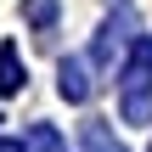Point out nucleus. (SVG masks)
<instances>
[{
	"mask_svg": "<svg viewBox=\"0 0 152 152\" xmlns=\"http://www.w3.org/2000/svg\"><path fill=\"white\" fill-rule=\"evenodd\" d=\"M130 34H135V11H130V6H118V11L102 23V34H96V51H90V56H96V62H113V51H118V45H130Z\"/></svg>",
	"mask_w": 152,
	"mask_h": 152,
	"instance_id": "obj_1",
	"label": "nucleus"
},
{
	"mask_svg": "<svg viewBox=\"0 0 152 152\" xmlns=\"http://www.w3.org/2000/svg\"><path fill=\"white\" fill-rule=\"evenodd\" d=\"M56 90H62V102H90V90H96V85H90V68H85L79 56H68V62H62Z\"/></svg>",
	"mask_w": 152,
	"mask_h": 152,
	"instance_id": "obj_2",
	"label": "nucleus"
},
{
	"mask_svg": "<svg viewBox=\"0 0 152 152\" xmlns=\"http://www.w3.org/2000/svg\"><path fill=\"white\" fill-rule=\"evenodd\" d=\"M79 141H85V152H124L102 118H85V124H79Z\"/></svg>",
	"mask_w": 152,
	"mask_h": 152,
	"instance_id": "obj_3",
	"label": "nucleus"
},
{
	"mask_svg": "<svg viewBox=\"0 0 152 152\" xmlns=\"http://www.w3.org/2000/svg\"><path fill=\"white\" fill-rule=\"evenodd\" d=\"M23 90V62H17V45H0V96H17Z\"/></svg>",
	"mask_w": 152,
	"mask_h": 152,
	"instance_id": "obj_4",
	"label": "nucleus"
},
{
	"mask_svg": "<svg viewBox=\"0 0 152 152\" xmlns=\"http://www.w3.org/2000/svg\"><path fill=\"white\" fill-rule=\"evenodd\" d=\"M28 152H68V141H62L51 124H34V130H28Z\"/></svg>",
	"mask_w": 152,
	"mask_h": 152,
	"instance_id": "obj_5",
	"label": "nucleus"
},
{
	"mask_svg": "<svg viewBox=\"0 0 152 152\" xmlns=\"http://www.w3.org/2000/svg\"><path fill=\"white\" fill-rule=\"evenodd\" d=\"M51 17H56V0H28V23L34 28H51Z\"/></svg>",
	"mask_w": 152,
	"mask_h": 152,
	"instance_id": "obj_6",
	"label": "nucleus"
},
{
	"mask_svg": "<svg viewBox=\"0 0 152 152\" xmlns=\"http://www.w3.org/2000/svg\"><path fill=\"white\" fill-rule=\"evenodd\" d=\"M0 152H23V147H17V141H0Z\"/></svg>",
	"mask_w": 152,
	"mask_h": 152,
	"instance_id": "obj_7",
	"label": "nucleus"
}]
</instances>
